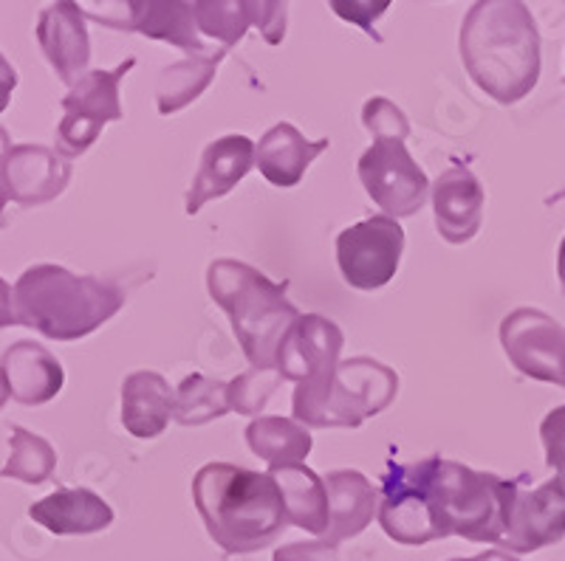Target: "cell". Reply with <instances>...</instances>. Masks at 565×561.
Wrapping results in <instances>:
<instances>
[{
  "label": "cell",
  "instance_id": "15",
  "mask_svg": "<svg viewBox=\"0 0 565 561\" xmlns=\"http://www.w3.org/2000/svg\"><path fill=\"white\" fill-rule=\"evenodd\" d=\"M71 181V161L43 144H14L0 164V184L9 201L20 206H43L60 198Z\"/></svg>",
  "mask_w": 565,
  "mask_h": 561
},
{
  "label": "cell",
  "instance_id": "40",
  "mask_svg": "<svg viewBox=\"0 0 565 561\" xmlns=\"http://www.w3.org/2000/svg\"><path fill=\"white\" fill-rule=\"evenodd\" d=\"M12 153V141H9V133H7V128H3V125H0V164H3V161H7V155Z\"/></svg>",
  "mask_w": 565,
  "mask_h": 561
},
{
  "label": "cell",
  "instance_id": "35",
  "mask_svg": "<svg viewBox=\"0 0 565 561\" xmlns=\"http://www.w3.org/2000/svg\"><path fill=\"white\" fill-rule=\"evenodd\" d=\"M271 561H337V548L326 539L317 542H291L275 550Z\"/></svg>",
  "mask_w": 565,
  "mask_h": 561
},
{
  "label": "cell",
  "instance_id": "31",
  "mask_svg": "<svg viewBox=\"0 0 565 561\" xmlns=\"http://www.w3.org/2000/svg\"><path fill=\"white\" fill-rule=\"evenodd\" d=\"M362 125L373 139H402L411 136V121H407L405 110L396 108L385 96H373L362 108Z\"/></svg>",
  "mask_w": 565,
  "mask_h": 561
},
{
  "label": "cell",
  "instance_id": "16",
  "mask_svg": "<svg viewBox=\"0 0 565 561\" xmlns=\"http://www.w3.org/2000/svg\"><path fill=\"white\" fill-rule=\"evenodd\" d=\"M38 43L45 60L60 77V83L74 88L88 74L90 37L85 26V14L77 3L63 0L54 7H45L38 20Z\"/></svg>",
  "mask_w": 565,
  "mask_h": 561
},
{
  "label": "cell",
  "instance_id": "3",
  "mask_svg": "<svg viewBox=\"0 0 565 561\" xmlns=\"http://www.w3.org/2000/svg\"><path fill=\"white\" fill-rule=\"evenodd\" d=\"M125 291L116 282L74 274L54 262L26 268L14 282L18 325L54 342H77L122 311Z\"/></svg>",
  "mask_w": 565,
  "mask_h": 561
},
{
  "label": "cell",
  "instance_id": "2",
  "mask_svg": "<svg viewBox=\"0 0 565 561\" xmlns=\"http://www.w3.org/2000/svg\"><path fill=\"white\" fill-rule=\"evenodd\" d=\"M193 503L210 539L226 555L266 550L289 528L280 485L269 472L206 463L193 477Z\"/></svg>",
  "mask_w": 565,
  "mask_h": 561
},
{
  "label": "cell",
  "instance_id": "7",
  "mask_svg": "<svg viewBox=\"0 0 565 561\" xmlns=\"http://www.w3.org/2000/svg\"><path fill=\"white\" fill-rule=\"evenodd\" d=\"M436 460L438 454L418 463H391L382 474L380 525L393 542L422 548L436 539H447L438 525L430 492Z\"/></svg>",
  "mask_w": 565,
  "mask_h": 561
},
{
  "label": "cell",
  "instance_id": "38",
  "mask_svg": "<svg viewBox=\"0 0 565 561\" xmlns=\"http://www.w3.org/2000/svg\"><path fill=\"white\" fill-rule=\"evenodd\" d=\"M450 561H521V559H514L512 553H503V550H487V553L469 555V559H450Z\"/></svg>",
  "mask_w": 565,
  "mask_h": 561
},
{
  "label": "cell",
  "instance_id": "18",
  "mask_svg": "<svg viewBox=\"0 0 565 561\" xmlns=\"http://www.w3.org/2000/svg\"><path fill=\"white\" fill-rule=\"evenodd\" d=\"M483 195L481 181L463 164L444 170L433 184V212H436V229L447 242H469L483 224Z\"/></svg>",
  "mask_w": 565,
  "mask_h": 561
},
{
  "label": "cell",
  "instance_id": "36",
  "mask_svg": "<svg viewBox=\"0 0 565 561\" xmlns=\"http://www.w3.org/2000/svg\"><path fill=\"white\" fill-rule=\"evenodd\" d=\"M14 88H18V71H14V65L0 52V114L12 103Z\"/></svg>",
  "mask_w": 565,
  "mask_h": 561
},
{
  "label": "cell",
  "instance_id": "21",
  "mask_svg": "<svg viewBox=\"0 0 565 561\" xmlns=\"http://www.w3.org/2000/svg\"><path fill=\"white\" fill-rule=\"evenodd\" d=\"M322 479H326L328 505H331V528L326 533V542L337 548L345 539L360 536L373 522V514H380V492L356 468H340Z\"/></svg>",
  "mask_w": 565,
  "mask_h": 561
},
{
  "label": "cell",
  "instance_id": "26",
  "mask_svg": "<svg viewBox=\"0 0 565 561\" xmlns=\"http://www.w3.org/2000/svg\"><path fill=\"white\" fill-rule=\"evenodd\" d=\"M224 57L226 52L215 54V57H186L161 71L159 83H156V105H159V114L173 116L179 110H184L190 103H195L210 88Z\"/></svg>",
  "mask_w": 565,
  "mask_h": 561
},
{
  "label": "cell",
  "instance_id": "37",
  "mask_svg": "<svg viewBox=\"0 0 565 561\" xmlns=\"http://www.w3.org/2000/svg\"><path fill=\"white\" fill-rule=\"evenodd\" d=\"M18 325V313H14V288L0 277V327Z\"/></svg>",
  "mask_w": 565,
  "mask_h": 561
},
{
  "label": "cell",
  "instance_id": "34",
  "mask_svg": "<svg viewBox=\"0 0 565 561\" xmlns=\"http://www.w3.org/2000/svg\"><path fill=\"white\" fill-rule=\"evenodd\" d=\"M331 12L340 14L342 20H348L353 26L365 29L371 37L382 40L380 34L373 32V20L387 12V0H380V3H342V0H334V3H331Z\"/></svg>",
  "mask_w": 565,
  "mask_h": 561
},
{
  "label": "cell",
  "instance_id": "13",
  "mask_svg": "<svg viewBox=\"0 0 565 561\" xmlns=\"http://www.w3.org/2000/svg\"><path fill=\"white\" fill-rule=\"evenodd\" d=\"M85 18L119 32H139L145 37L179 45L186 57H215L226 48H212L199 32L193 3H108L103 9H83ZM230 54V52H226Z\"/></svg>",
  "mask_w": 565,
  "mask_h": 561
},
{
  "label": "cell",
  "instance_id": "8",
  "mask_svg": "<svg viewBox=\"0 0 565 561\" xmlns=\"http://www.w3.org/2000/svg\"><path fill=\"white\" fill-rule=\"evenodd\" d=\"M345 345V333L340 325L320 313H306L295 322L280 350H277V370L286 381H297L291 403L315 401L334 384L340 353Z\"/></svg>",
  "mask_w": 565,
  "mask_h": 561
},
{
  "label": "cell",
  "instance_id": "5",
  "mask_svg": "<svg viewBox=\"0 0 565 561\" xmlns=\"http://www.w3.org/2000/svg\"><path fill=\"white\" fill-rule=\"evenodd\" d=\"M518 488H521V477L503 479L498 474L476 472L456 460L438 457L430 492L444 536L501 544Z\"/></svg>",
  "mask_w": 565,
  "mask_h": 561
},
{
  "label": "cell",
  "instance_id": "14",
  "mask_svg": "<svg viewBox=\"0 0 565 561\" xmlns=\"http://www.w3.org/2000/svg\"><path fill=\"white\" fill-rule=\"evenodd\" d=\"M565 536V492L557 479L523 492V477L512 510H509L507 536L501 548L509 553H534L557 544Z\"/></svg>",
  "mask_w": 565,
  "mask_h": 561
},
{
  "label": "cell",
  "instance_id": "25",
  "mask_svg": "<svg viewBox=\"0 0 565 561\" xmlns=\"http://www.w3.org/2000/svg\"><path fill=\"white\" fill-rule=\"evenodd\" d=\"M246 443L257 457L269 463V468L300 466L315 446L309 427H302L291 418H280V414L255 418L246 427Z\"/></svg>",
  "mask_w": 565,
  "mask_h": 561
},
{
  "label": "cell",
  "instance_id": "24",
  "mask_svg": "<svg viewBox=\"0 0 565 561\" xmlns=\"http://www.w3.org/2000/svg\"><path fill=\"white\" fill-rule=\"evenodd\" d=\"M269 474L280 485L289 525L326 539L328 528H331V505H328L326 479L317 472H311L306 463L269 468Z\"/></svg>",
  "mask_w": 565,
  "mask_h": 561
},
{
  "label": "cell",
  "instance_id": "23",
  "mask_svg": "<svg viewBox=\"0 0 565 561\" xmlns=\"http://www.w3.org/2000/svg\"><path fill=\"white\" fill-rule=\"evenodd\" d=\"M175 414V389L153 370L130 373L122 384V427L139 441H153Z\"/></svg>",
  "mask_w": 565,
  "mask_h": 561
},
{
  "label": "cell",
  "instance_id": "27",
  "mask_svg": "<svg viewBox=\"0 0 565 561\" xmlns=\"http://www.w3.org/2000/svg\"><path fill=\"white\" fill-rule=\"evenodd\" d=\"M226 412H232L230 384L218 381V378L193 373L175 389L173 421H179L181 427H204L215 418H224Z\"/></svg>",
  "mask_w": 565,
  "mask_h": 561
},
{
  "label": "cell",
  "instance_id": "17",
  "mask_svg": "<svg viewBox=\"0 0 565 561\" xmlns=\"http://www.w3.org/2000/svg\"><path fill=\"white\" fill-rule=\"evenodd\" d=\"M255 141L241 133L221 136L206 144L201 153L199 173L193 175V184L186 190V215H199L210 201L224 198L226 192L235 190L255 166Z\"/></svg>",
  "mask_w": 565,
  "mask_h": 561
},
{
  "label": "cell",
  "instance_id": "39",
  "mask_svg": "<svg viewBox=\"0 0 565 561\" xmlns=\"http://www.w3.org/2000/svg\"><path fill=\"white\" fill-rule=\"evenodd\" d=\"M557 277H559V288H563L565 294V237L559 242V251H557Z\"/></svg>",
  "mask_w": 565,
  "mask_h": 561
},
{
  "label": "cell",
  "instance_id": "4",
  "mask_svg": "<svg viewBox=\"0 0 565 561\" xmlns=\"http://www.w3.org/2000/svg\"><path fill=\"white\" fill-rule=\"evenodd\" d=\"M206 288L212 302L230 316L252 367H275L282 338L302 316L286 296V282L269 280L246 262L215 260L206 268Z\"/></svg>",
  "mask_w": 565,
  "mask_h": 561
},
{
  "label": "cell",
  "instance_id": "41",
  "mask_svg": "<svg viewBox=\"0 0 565 561\" xmlns=\"http://www.w3.org/2000/svg\"><path fill=\"white\" fill-rule=\"evenodd\" d=\"M9 384H7V376H3V370H0V409L7 407V401H9Z\"/></svg>",
  "mask_w": 565,
  "mask_h": 561
},
{
  "label": "cell",
  "instance_id": "30",
  "mask_svg": "<svg viewBox=\"0 0 565 561\" xmlns=\"http://www.w3.org/2000/svg\"><path fill=\"white\" fill-rule=\"evenodd\" d=\"M286 381L277 367H252V370L241 373L238 378L230 381V407L238 414H257L266 409L269 398L275 396L277 387Z\"/></svg>",
  "mask_w": 565,
  "mask_h": 561
},
{
  "label": "cell",
  "instance_id": "19",
  "mask_svg": "<svg viewBox=\"0 0 565 561\" xmlns=\"http://www.w3.org/2000/svg\"><path fill=\"white\" fill-rule=\"evenodd\" d=\"M0 370L7 376L9 396L26 407H40L60 396L65 384L63 364L38 342H14L0 356Z\"/></svg>",
  "mask_w": 565,
  "mask_h": 561
},
{
  "label": "cell",
  "instance_id": "10",
  "mask_svg": "<svg viewBox=\"0 0 565 561\" xmlns=\"http://www.w3.org/2000/svg\"><path fill=\"white\" fill-rule=\"evenodd\" d=\"M356 173L373 204L382 206L385 215L396 220L416 215L433 186L402 139H373L356 164Z\"/></svg>",
  "mask_w": 565,
  "mask_h": 561
},
{
  "label": "cell",
  "instance_id": "20",
  "mask_svg": "<svg viewBox=\"0 0 565 561\" xmlns=\"http://www.w3.org/2000/svg\"><path fill=\"white\" fill-rule=\"evenodd\" d=\"M328 139H306L295 125L280 121L260 136L255 148V166L271 186L289 190L297 186L311 161L328 150Z\"/></svg>",
  "mask_w": 565,
  "mask_h": 561
},
{
  "label": "cell",
  "instance_id": "11",
  "mask_svg": "<svg viewBox=\"0 0 565 561\" xmlns=\"http://www.w3.org/2000/svg\"><path fill=\"white\" fill-rule=\"evenodd\" d=\"M405 251V229L396 217L373 215L337 237V262L351 288L376 291L396 277Z\"/></svg>",
  "mask_w": 565,
  "mask_h": 561
},
{
  "label": "cell",
  "instance_id": "33",
  "mask_svg": "<svg viewBox=\"0 0 565 561\" xmlns=\"http://www.w3.org/2000/svg\"><path fill=\"white\" fill-rule=\"evenodd\" d=\"M286 20H289V7L286 3H255V26L260 29L269 45L282 43L286 37Z\"/></svg>",
  "mask_w": 565,
  "mask_h": 561
},
{
  "label": "cell",
  "instance_id": "32",
  "mask_svg": "<svg viewBox=\"0 0 565 561\" xmlns=\"http://www.w3.org/2000/svg\"><path fill=\"white\" fill-rule=\"evenodd\" d=\"M540 438H543V446H546V463L548 468H554L557 474L559 488L565 492V407L552 409V412L543 418L540 423Z\"/></svg>",
  "mask_w": 565,
  "mask_h": 561
},
{
  "label": "cell",
  "instance_id": "29",
  "mask_svg": "<svg viewBox=\"0 0 565 561\" xmlns=\"http://www.w3.org/2000/svg\"><path fill=\"white\" fill-rule=\"evenodd\" d=\"M195 23L201 37L218 40L221 48L230 52L232 45L244 40L249 26H255V3H193Z\"/></svg>",
  "mask_w": 565,
  "mask_h": 561
},
{
  "label": "cell",
  "instance_id": "42",
  "mask_svg": "<svg viewBox=\"0 0 565 561\" xmlns=\"http://www.w3.org/2000/svg\"><path fill=\"white\" fill-rule=\"evenodd\" d=\"M7 204H9V195H7V190H3V184H0V215H3Z\"/></svg>",
  "mask_w": 565,
  "mask_h": 561
},
{
  "label": "cell",
  "instance_id": "28",
  "mask_svg": "<svg viewBox=\"0 0 565 561\" xmlns=\"http://www.w3.org/2000/svg\"><path fill=\"white\" fill-rule=\"evenodd\" d=\"M9 460L0 468V479H20L26 485H40L52 477L57 468V452L45 438L23 427H12L9 438Z\"/></svg>",
  "mask_w": 565,
  "mask_h": 561
},
{
  "label": "cell",
  "instance_id": "6",
  "mask_svg": "<svg viewBox=\"0 0 565 561\" xmlns=\"http://www.w3.org/2000/svg\"><path fill=\"white\" fill-rule=\"evenodd\" d=\"M398 396V376L376 358H345L337 367L334 384L320 398L291 403L295 421L311 429H356L385 412Z\"/></svg>",
  "mask_w": 565,
  "mask_h": 561
},
{
  "label": "cell",
  "instance_id": "1",
  "mask_svg": "<svg viewBox=\"0 0 565 561\" xmlns=\"http://www.w3.org/2000/svg\"><path fill=\"white\" fill-rule=\"evenodd\" d=\"M458 52L469 79L501 105L521 103L540 83V32L518 0H483L463 14Z\"/></svg>",
  "mask_w": 565,
  "mask_h": 561
},
{
  "label": "cell",
  "instance_id": "22",
  "mask_svg": "<svg viewBox=\"0 0 565 561\" xmlns=\"http://www.w3.org/2000/svg\"><path fill=\"white\" fill-rule=\"evenodd\" d=\"M29 517L57 536L99 533L114 525V508L88 488H57L29 508Z\"/></svg>",
  "mask_w": 565,
  "mask_h": 561
},
{
  "label": "cell",
  "instance_id": "9",
  "mask_svg": "<svg viewBox=\"0 0 565 561\" xmlns=\"http://www.w3.org/2000/svg\"><path fill=\"white\" fill-rule=\"evenodd\" d=\"M136 65L134 57L110 71H88L68 94L63 96V121L57 128V153L63 159H77L99 139L105 125L122 121L119 85Z\"/></svg>",
  "mask_w": 565,
  "mask_h": 561
},
{
  "label": "cell",
  "instance_id": "12",
  "mask_svg": "<svg viewBox=\"0 0 565 561\" xmlns=\"http://www.w3.org/2000/svg\"><path fill=\"white\" fill-rule=\"evenodd\" d=\"M501 347L512 367L565 389V327L537 308H514L501 322Z\"/></svg>",
  "mask_w": 565,
  "mask_h": 561
}]
</instances>
